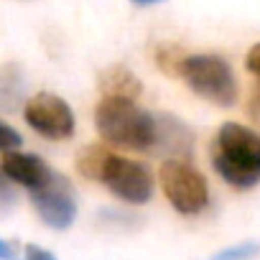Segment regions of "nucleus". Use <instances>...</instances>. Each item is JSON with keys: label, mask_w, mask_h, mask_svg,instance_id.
Instances as JSON below:
<instances>
[{"label": "nucleus", "mask_w": 260, "mask_h": 260, "mask_svg": "<svg viewBox=\"0 0 260 260\" xmlns=\"http://www.w3.org/2000/svg\"><path fill=\"white\" fill-rule=\"evenodd\" d=\"M212 166L232 189L260 184V136L252 127L224 122L212 141Z\"/></svg>", "instance_id": "obj_1"}, {"label": "nucleus", "mask_w": 260, "mask_h": 260, "mask_svg": "<svg viewBox=\"0 0 260 260\" xmlns=\"http://www.w3.org/2000/svg\"><path fill=\"white\" fill-rule=\"evenodd\" d=\"M94 127L105 143L125 151H151L156 143V117L130 100L102 97L94 107Z\"/></svg>", "instance_id": "obj_2"}, {"label": "nucleus", "mask_w": 260, "mask_h": 260, "mask_svg": "<svg viewBox=\"0 0 260 260\" xmlns=\"http://www.w3.org/2000/svg\"><path fill=\"white\" fill-rule=\"evenodd\" d=\"M181 79L191 87L194 94L217 107H232L237 102V82L222 56L189 54L181 67Z\"/></svg>", "instance_id": "obj_3"}, {"label": "nucleus", "mask_w": 260, "mask_h": 260, "mask_svg": "<svg viewBox=\"0 0 260 260\" xmlns=\"http://www.w3.org/2000/svg\"><path fill=\"white\" fill-rule=\"evenodd\" d=\"M158 181L171 207L181 214H199L209 204L207 179L189 161H164Z\"/></svg>", "instance_id": "obj_4"}, {"label": "nucleus", "mask_w": 260, "mask_h": 260, "mask_svg": "<svg viewBox=\"0 0 260 260\" xmlns=\"http://www.w3.org/2000/svg\"><path fill=\"white\" fill-rule=\"evenodd\" d=\"M100 181L112 191V197L127 204H146L153 197V176L148 166L115 153L110 156Z\"/></svg>", "instance_id": "obj_5"}, {"label": "nucleus", "mask_w": 260, "mask_h": 260, "mask_svg": "<svg viewBox=\"0 0 260 260\" xmlns=\"http://www.w3.org/2000/svg\"><path fill=\"white\" fill-rule=\"evenodd\" d=\"M23 117L39 136L49 141H67L74 133L72 107L59 94H51V92L34 94L23 107Z\"/></svg>", "instance_id": "obj_6"}, {"label": "nucleus", "mask_w": 260, "mask_h": 260, "mask_svg": "<svg viewBox=\"0 0 260 260\" xmlns=\"http://www.w3.org/2000/svg\"><path fill=\"white\" fill-rule=\"evenodd\" d=\"M31 202H34V209L39 212V217L44 219V224H49L51 230H67V227H72V222L77 217L74 189L56 171L51 174V179L44 186L31 191Z\"/></svg>", "instance_id": "obj_7"}, {"label": "nucleus", "mask_w": 260, "mask_h": 260, "mask_svg": "<svg viewBox=\"0 0 260 260\" xmlns=\"http://www.w3.org/2000/svg\"><path fill=\"white\" fill-rule=\"evenodd\" d=\"M0 171L8 176L11 184L26 186L28 191H36L39 186H44L51 179V174H54L46 166L44 158H39L34 153H21V151L6 153L3 161H0Z\"/></svg>", "instance_id": "obj_8"}, {"label": "nucleus", "mask_w": 260, "mask_h": 260, "mask_svg": "<svg viewBox=\"0 0 260 260\" xmlns=\"http://www.w3.org/2000/svg\"><path fill=\"white\" fill-rule=\"evenodd\" d=\"M153 153L169 156L166 161H186L191 153V133L184 122L176 117H156V143L151 148Z\"/></svg>", "instance_id": "obj_9"}, {"label": "nucleus", "mask_w": 260, "mask_h": 260, "mask_svg": "<svg viewBox=\"0 0 260 260\" xmlns=\"http://www.w3.org/2000/svg\"><path fill=\"white\" fill-rule=\"evenodd\" d=\"M100 89H102V97L136 102L143 92V84L125 64H112L100 74Z\"/></svg>", "instance_id": "obj_10"}, {"label": "nucleus", "mask_w": 260, "mask_h": 260, "mask_svg": "<svg viewBox=\"0 0 260 260\" xmlns=\"http://www.w3.org/2000/svg\"><path fill=\"white\" fill-rule=\"evenodd\" d=\"M110 151L105 146H87L79 156H77V171L84 176V179H92V181H100L102 179V171L110 161Z\"/></svg>", "instance_id": "obj_11"}, {"label": "nucleus", "mask_w": 260, "mask_h": 260, "mask_svg": "<svg viewBox=\"0 0 260 260\" xmlns=\"http://www.w3.org/2000/svg\"><path fill=\"white\" fill-rule=\"evenodd\" d=\"M186 56L189 54H184L176 44H161L156 49V64L169 77H181V67H184V59Z\"/></svg>", "instance_id": "obj_12"}, {"label": "nucleus", "mask_w": 260, "mask_h": 260, "mask_svg": "<svg viewBox=\"0 0 260 260\" xmlns=\"http://www.w3.org/2000/svg\"><path fill=\"white\" fill-rule=\"evenodd\" d=\"M260 252V245L255 242H237V245H230L224 250H219L212 260H250Z\"/></svg>", "instance_id": "obj_13"}, {"label": "nucleus", "mask_w": 260, "mask_h": 260, "mask_svg": "<svg viewBox=\"0 0 260 260\" xmlns=\"http://www.w3.org/2000/svg\"><path fill=\"white\" fill-rule=\"evenodd\" d=\"M21 143H23V138H21L18 130L0 120V153H3V156L6 153H13V151L21 148Z\"/></svg>", "instance_id": "obj_14"}, {"label": "nucleus", "mask_w": 260, "mask_h": 260, "mask_svg": "<svg viewBox=\"0 0 260 260\" xmlns=\"http://www.w3.org/2000/svg\"><path fill=\"white\" fill-rule=\"evenodd\" d=\"M16 202V191H13V184L8 181V176L0 171V207H11Z\"/></svg>", "instance_id": "obj_15"}, {"label": "nucleus", "mask_w": 260, "mask_h": 260, "mask_svg": "<svg viewBox=\"0 0 260 260\" xmlns=\"http://www.w3.org/2000/svg\"><path fill=\"white\" fill-rule=\"evenodd\" d=\"M245 67L250 74H255L260 79V44H255L250 51H247V59H245Z\"/></svg>", "instance_id": "obj_16"}, {"label": "nucleus", "mask_w": 260, "mask_h": 260, "mask_svg": "<svg viewBox=\"0 0 260 260\" xmlns=\"http://www.w3.org/2000/svg\"><path fill=\"white\" fill-rule=\"evenodd\" d=\"M247 115H250V120H255L260 125V84L252 89V94L247 100Z\"/></svg>", "instance_id": "obj_17"}, {"label": "nucleus", "mask_w": 260, "mask_h": 260, "mask_svg": "<svg viewBox=\"0 0 260 260\" xmlns=\"http://www.w3.org/2000/svg\"><path fill=\"white\" fill-rule=\"evenodd\" d=\"M26 260H54V255L39 245H28L26 247Z\"/></svg>", "instance_id": "obj_18"}, {"label": "nucleus", "mask_w": 260, "mask_h": 260, "mask_svg": "<svg viewBox=\"0 0 260 260\" xmlns=\"http://www.w3.org/2000/svg\"><path fill=\"white\" fill-rule=\"evenodd\" d=\"M0 260H16V252L6 240H0Z\"/></svg>", "instance_id": "obj_19"}, {"label": "nucleus", "mask_w": 260, "mask_h": 260, "mask_svg": "<svg viewBox=\"0 0 260 260\" xmlns=\"http://www.w3.org/2000/svg\"><path fill=\"white\" fill-rule=\"evenodd\" d=\"M133 3H138V6H151V3H158V0H133Z\"/></svg>", "instance_id": "obj_20"}]
</instances>
